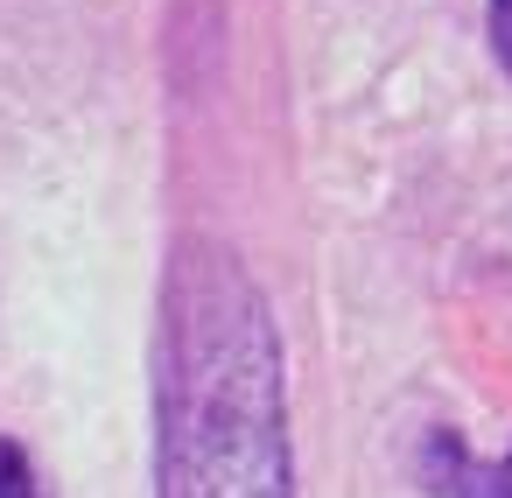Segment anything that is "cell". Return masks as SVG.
I'll use <instances>...</instances> for the list:
<instances>
[{"label": "cell", "instance_id": "obj_1", "mask_svg": "<svg viewBox=\"0 0 512 498\" xmlns=\"http://www.w3.org/2000/svg\"><path fill=\"white\" fill-rule=\"evenodd\" d=\"M148 463L155 498H302L281 323L218 232H176L155 281Z\"/></svg>", "mask_w": 512, "mask_h": 498}, {"label": "cell", "instance_id": "obj_2", "mask_svg": "<svg viewBox=\"0 0 512 498\" xmlns=\"http://www.w3.org/2000/svg\"><path fill=\"white\" fill-rule=\"evenodd\" d=\"M414 484L428 498H512V449L477 456L449 421H428L414 442Z\"/></svg>", "mask_w": 512, "mask_h": 498}, {"label": "cell", "instance_id": "obj_3", "mask_svg": "<svg viewBox=\"0 0 512 498\" xmlns=\"http://www.w3.org/2000/svg\"><path fill=\"white\" fill-rule=\"evenodd\" d=\"M0 498H50L36 449L22 435H8V428H0Z\"/></svg>", "mask_w": 512, "mask_h": 498}, {"label": "cell", "instance_id": "obj_4", "mask_svg": "<svg viewBox=\"0 0 512 498\" xmlns=\"http://www.w3.org/2000/svg\"><path fill=\"white\" fill-rule=\"evenodd\" d=\"M484 36H491V57H498V71L512 78V0H484Z\"/></svg>", "mask_w": 512, "mask_h": 498}]
</instances>
